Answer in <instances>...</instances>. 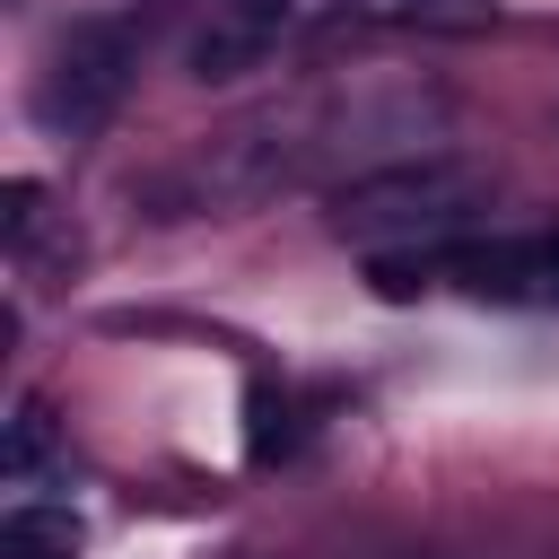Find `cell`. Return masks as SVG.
Instances as JSON below:
<instances>
[{
	"label": "cell",
	"mask_w": 559,
	"mask_h": 559,
	"mask_svg": "<svg viewBox=\"0 0 559 559\" xmlns=\"http://www.w3.org/2000/svg\"><path fill=\"white\" fill-rule=\"evenodd\" d=\"M480 201H489V175L428 148V157H393V166L349 175L323 218H332V236H349V245H376V253L402 245V253H419V245L454 236L463 218H480Z\"/></svg>",
	"instance_id": "cell-1"
},
{
	"label": "cell",
	"mask_w": 559,
	"mask_h": 559,
	"mask_svg": "<svg viewBox=\"0 0 559 559\" xmlns=\"http://www.w3.org/2000/svg\"><path fill=\"white\" fill-rule=\"evenodd\" d=\"M122 87H131V26H114V17H79V26L52 44V61H44L35 114H44L52 140H96V131L114 122Z\"/></svg>",
	"instance_id": "cell-2"
},
{
	"label": "cell",
	"mask_w": 559,
	"mask_h": 559,
	"mask_svg": "<svg viewBox=\"0 0 559 559\" xmlns=\"http://www.w3.org/2000/svg\"><path fill=\"white\" fill-rule=\"evenodd\" d=\"M288 26H297V0H192V26L175 44V61H183V79L227 87V79L262 70Z\"/></svg>",
	"instance_id": "cell-3"
},
{
	"label": "cell",
	"mask_w": 559,
	"mask_h": 559,
	"mask_svg": "<svg viewBox=\"0 0 559 559\" xmlns=\"http://www.w3.org/2000/svg\"><path fill=\"white\" fill-rule=\"evenodd\" d=\"M437 271L463 280L472 297H498V306H559V227L454 245V253H437Z\"/></svg>",
	"instance_id": "cell-4"
},
{
	"label": "cell",
	"mask_w": 559,
	"mask_h": 559,
	"mask_svg": "<svg viewBox=\"0 0 559 559\" xmlns=\"http://www.w3.org/2000/svg\"><path fill=\"white\" fill-rule=\"evenodd\" d=\"M498 0H341V35H480Z\"/></svg>",
	"instance_id": "cell-5"
},
{
	"label": "cell",
	"mask_w": 559,
	"mask_h": 559,
	"mask_svg": "<svg viewBox=\"0 0 559 559\" xmlns=\"http://www.w3.org/2000/svg\"><path fill=\"white\" fill-rule=\"evenodd\" d=\"M87 550V524L70 507H9L0 515V559H79Z\"/></svg>",
	"instance_id": "cell-6"
},
{
	"label": "cell",
	"mask_w": 559,
	"mask_h": 559,
	"mask_svg": "<svg viewBox=\"0 0 559 559\" xmlns=\"http://www.w3.org/2000/svg\"><path fill=\"white\" fill-rule=\"evenodd\" d=\"M288 445H297V428H288V393L253 384V393H245V454H253V463H280Z\"/></svg>",
	"instance_id": "cell-7"
},
{
	"label": "cell",
	"mask_w": 559,
	"mask_h": 559,
	"mask_svg": "<svg viewBox=\"0 0 559 559\" xmlns=\"http://www.w3.org/2000/svg\"><path fill=\"white\" fill-rule=\"evenodd\" d=\"M44 463H52V419H44L35 402H26V411L9 419V445H0V472H9V480H35Z\"/></svg>",
	"instance_id": "cell-8"
},
{
	"label": "cell",
	"mask_w": 559,
	"mask_h": 559,
	"mask_svg": "<svg viewBox=\"0 0 559 559\" xmlns=\"http://www.w3.org/2000/svg\"><path fill=\"white\" fill-rule=\"evenodd\" d=\"M35 201H44L35 183H9V236H26V227H35Z\"/></svg>",
	"instance_id": "cell-9"
}]
</instances>
